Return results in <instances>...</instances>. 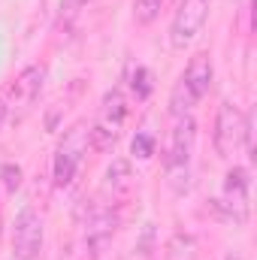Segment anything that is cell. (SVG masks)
<instances>
[{
  "instance_id": "cell-18",
  "label": "cell",
  "mask_w": 257,
  "mask_h": 260,
  "mask_svg": "<svg viewBox=\"0 0 257 260\" xmlns=\"http://www.w3.org/2000/svg\"><path fill=\"white\" fill-rule=\"evenodd\" d=\"M224 260H248V257H245L242 251H230V254H227V257H224Z\"/></svg>"
},
{
  "instance_id": "cell-16",
  "label": "cell",
  "mask_w": 257,
  "mask_h": 260,
  "mask_svg": "<svg viewBox=\"0 0 257 260\" xmlns=\"http://www.w3.org/2000/svg\"><path fill=\"white\" fill-rule=\"evenodd\" d=\"M0 173H3V185H6V191H15V188L21 185V170H18V167L6 164V167H3Z\"/></svg>"
},
{
  "instance_id": "cell-7",
  "label": "cell",
  "mask_w": 257,
  "mask_h": 260,
  "mask_svg": "<svg viewBox=\"0 0 257 260\" xmlns=\"http://www.w3.org/2000/svg\"><path fill=\"white\" fill-rule=\"evenodd\" d=\"M85 151H88V127L79 121L64 133V139H61V145L55 151V160H52V179H55L58 188H67L76 179Z\"/></svg>"
},
{
  "instance_id": "cell-9",
  "label": "cell",
  "mask_w": 257,
  "mask_h": 260,
  "mask_svg": "<svg viewBox=\"0 0 257 260\" xmlns=\"http://www.w3.org/2000/svg\"><path fill=\"white\" fill-rule=\"evenodd\" d=\"M43 251V218L34 209H21L12 227V254L15 260H37Z\"/></svg>"
},
{
  "instance_id": "cell-1",
  "label": "cell",
  "mask_w": 257,
  "mask_h": 260,
  "mask_svg": "<svg viewBox=\"0 0 257 260\" xmlns=\"http://www.w3.org/2000/svg\"><path fill=\"white\" fill-rule=\"evenodd\" d=\"M212 76H215V67H212L209 52H197L191 61H188L185 73L179 76L173 94H170V112H173L176 118L188 115L194 106L209 94V88H212Z\"/></svg>"
},
{
  "instance_id": "cell-5",
  "label": "cell",
  "mask_w": 257,
  "mask_h": 260,
  "mask_svg": "<svg viewBox=\"0 0 257 260\" xmlns=\"http://www.w3.org/2000/svg\"><path fill=\"white\" fill-rule=\"evenodd\" d=\"M43 85H46V67L30 64L0 91L3 100H6V109H9V121H21L34 109V103L43 94Z\"/></svg>"
},
{
  "instance_id": "cell-15",
  "label": "cell",
  "mask_w": 257,
  "mask_h": 260,
  "mask_svg": "<svg viewBox=\"0 0 257 260\" xmlns=\"http://www.w3.org/2000/svg\"><path fill=\"white\" fill-rule=\"evenodd\" d=\"M130 151H133V157H139V160L151 157V154H154V136L145 133V130H139L136 139H133V145H130Z\"/></svg>"
},
{
  "instance_id": "cell-8",
  "label": "cell",
  "mask_w": 257,
  "mask_h": 260,
  "mask_svg": "<svg viewBox=\"0 0 257 260\" xmlns=\"http://www.w3.org/2000/svg\"><path fill=\"white\" fill-rule=\"evenodd\" d=\"M206 18H209V0H182L173 15V24H170V46L185 49L200 34Z\"/></svg>"
},
{
  "instance_id": "cell-19",
  "label": "cell",
  "mask_w": 257,
  "mask_h": 260,
  "mask_svg": "<svg viewBox=\"0 0 257 260\" xmlns=\"http://www.w3.org/2000/svg\"><path fill=\"white\" fill-rule=\"evenodd\" d=\"M0 236H3V215H0Z\"/></svg>"
},
{
  "instance_id": "cell-10",
  "label": "cell",
  "mask_w": 257,
  "mask_h": 260,
  "mask_svg": "<svg viewBox=\"0 0 257 260\" xmlns=\"http://www.w3.org/2000/svg\"><path fill=\"white\" fill-rule=\"evenodd\" d=\"M248 188H251L248 170L245 167H233L227 173V182H224V200H218V203H227L230 218H236V221H245V212H248Z\"/></svg>"
},
{
  "instance_id": "cell-2",
  "label": "cell",
  "mask_w": 257,
  "mask_h": 260,
  "mask_svg": "<svg viewBox=\"0 0 257 260\" xmlns=\"http://www.w3.org/2000/svg\"><path fill=\"white\" fill-rule=\"evenodd\" d=\"M194 142H197V121L191 115L176 118V127L170 133V148L164 157V170H167V182L176 194L188 191V179H191V157H194Z\"/></svg>"
},
{
  "instance_id": "cell-6",
  "label": "cell",
  "mask_w": 257,
  "mask_h": 260,
  "mask_svg": "<svg viewBox=\"0 0 257 260\" xmlns=\"http://www.w3.org/2000/svg\"><path fill=\"white\" fill-rule=\"evenodd\" d=\"M248 136H251V127H248V115L224 100L218 106V115H215V133H212V142H215V151L218 157H233L242 145H248Z\"/></svg>"
},
{
  "instance_id": "cell-12",
  "label": "cell",
  "mask_w": 257,
  "mask_h": 260,
  "mask_svg": "<svg viewBox=\"0 0 257 260\" xmlns=\"http://www.w3.org/2000/svg\"><path fill=\"white\" fill-rule=\"evenodd\" d=\"M167 260H197V242L188 233H176L167 242Z\"/></svg>"
},
{
  "instance_id": "cell-11",
  "label": "cell",
  "mask_w": 257,
  "mask_h": 260,
  "mask_svg": "<svg viewBox=\"0 0 257 260\" xmlns=\"http://www.w3.org/2000/svg\"><path fill=\"white\" fill-rule=\"evenodd\" d=\"M106 191L112 194V200H124L133 191V173H130L127 160H115L106 170Z\"/></svg>"
},
{
  "instance_id": "cell-3",
  "label": "cell",
  "mask_w": 257,
  "mask_h": 260,
  "mask_svg": "<svg viewBox=\"0 0 257 260\" xmlns=\"http://www.w3.org/2000/svg\"><path fill=\"white\" fill-rule=\"evenodd\" d=\"M118 227V215L109 209H94L79 221L73 248H70V260H97L103 254V248L109 245L112 233Z\"/></svg>"
},
{
  "instance_id": "cell-4",
  "label": "cell",
  "mask_w": 257,
  "mask_h": 260,
  "mask_svg": "<svg viewBox=\"0 0 257 260\" xmlns=\"http://www.w3.org/2000/svg\"><path fill=\"white\" fill-rule=\"evenodd\" d=\"M124 118H127V100L124 94L115 88L103 97V106H100V115L97 121L88 127V148H94L97 154H106L115 148L121 127H124Z\"/></svg>"
},
{
  "instance_id": "cell-14",
  "label": "cell",
  "mask_w": 257,
  "mask_h": 260,
  "mask_svg": "<svg viewBox=\"0 0 257 260\" xmlns=\"http://www.w3.org/2000/svg\"><path fill=\"white\" fill-rule=\"evenodd\" d=\"M130 88H133V94H136V100H145L148 94H151V70H145V67H136L133 70V76H130Z\"/></svg>"
},
{
  "instance_id": "cell-13",
  "label": "cell",
  "mask_w": 257,
  "mask_h": 260,
  "mask_svg": "<svg viewBox=\"0 0 257 260\" xmlns=\"http://www.w3.org/2000/svg\"><path fill=\"white\" fill-rule=\"evenodd\" d=\"M167 0H133V21L136 24H154L160 18Z\"/></svg>"
},
{
  "instance_id": "cell-17",
  "label": "cell",
  "mask_w": 257,
  "mask_h": 260,
  "mask_svg": "<svg viewBox=\"0 0 257 260\" xmlns=\"http://www.w3.org/2000/svg\"><path fill=\"white\" fill-rule=\"evenodd\" d=\"M9 121V109H6V100H3V94H0V127Z\"/></svg>"
}]
</instances>
